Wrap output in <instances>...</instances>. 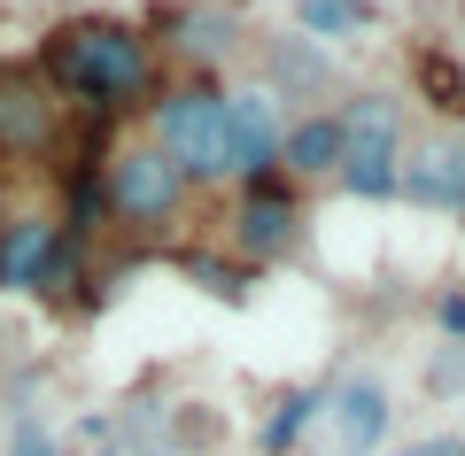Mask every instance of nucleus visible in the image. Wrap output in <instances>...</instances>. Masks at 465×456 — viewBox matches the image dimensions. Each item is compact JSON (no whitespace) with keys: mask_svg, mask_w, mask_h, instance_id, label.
<instances>
[{"mask_svg":"<svg viewBox=\"0 0 465 456\" xmlns=\"http://www.w3.org/2000/svg\"><path fill=\"white\" fill-rule=\"evenodd\" d=\"M8 456H54V441H47V433H39V425H32V418H24V425H16V449H8Z\"/></svg>","mask_w":465,"mask_h":456,"instance_id":"nucleus-17","label":"nucleus"},{"mask_svg":"<svg viewBox=\"0 0 465 456\" xmlns=\"http://www.w3.org/2000/svg\"><path fill=\"white\" fill-rule=\"evenodd\" d=\"M295 24L311 39H349L372 24V0H295Z\"/></svg>","mask_w":465,"mask_h":456,"instance_id":"nucleus-14","label":"nucleus"},{"mask_svg":"<svg viewBox=\"0 0 465 456\" xmlns=\"http://www.w3.org/2000/svg\"><path fill=\"white\" fill-rule=\"evenodd\" d=\"M94 186H101V209L124 232H171L186 217V201H194V186L155 155V140H116L109 155H101Z\"/></svg>","mask_w":465,"mask_h":456,"instance_id":"nucleus-3","label":"nucleus"},{"mask_svg":"<svg viewBox=\"0 0 465 456\" xmlns=\"http://www.w3.org/2000/svg\"><path fill=\"white\" fill-rule=\"evenodd\" d=\"M272 93H280L287 101V85H295V93H318V85H333V63H326V54H311V47H302V39H280V47H272Z\"/></svg>","mask_w":465,"mask_h":456,"instance_id":"nucleus-13","label":"nucleus"},{"mask_svg":"<svg viewBox=\"0 0 465 456\" xmlns=\"http://www.w3.org/2000/svg\"><path fill=\"white\" fill-rule=\"evenodd\" d=\"M63 217L47 209H8L0 217V294H39L54 271V256H63Z\"/></svg>","mask_w":465,"mask_h":456,"instance_id":"nucleus-9","label":"nucleus"},{"mask_svg":"<svg viewBox=\"0 0 465 456\" xmlns=\"http://www.w3.org/2000/svg\"><path fill=\"white\" fill-rule=\"evenodd\" d=\"M186 271H194L202 286L217 294V302H241V294H249V286H241V263H217V256H186Z\"/></svg>","mask_w":465,"mask_h":456,"instance_id":"nucleus-16","label":"nucleus"},{"mask_svg":"<svg viewBox=\"0 0 465 456\" xmlns=\"http://www.w3.org/2000/svg\"><path fill=\"white\" fill-rule=\"evenodd\" d=\"M381 441H388V387L372 372H349L318 394L311 456H372Z\"/></svg>","mask_w":465,"mask_h":456,"instance_id":"nucleus-6","label":"nucleus"},{"mask_svg":"<svg viewBox=\"0 0 465 456\" xmlns=\"http://www.w3.org/2000/svg\"><path fill=\"white\" fill-rule=\"evenodd\" d=\"M280 170L287 179H333L341 170V124H333V109H311L302 124H287Z\"/></svg>","mask_w":465,"mask_h":456,"instance_id":"nucleus-11","label":"nucleus"},{"mask_svg":"<svg viewBox=\"0 0 465 456\" xmlns=\"http://www.w3.org/2000/svg\"><path fill=\"white\" fill-rule=\"evenodd\" d=\"M396 194L419 201V209H465V140L458 131H434V140L403 147Z\"/></svg>","mask_w":465,"mask_h":456,"instance_id":"nucleus-10","label":"nucleus"},{"mask_svg":"<svg viewBox=\"0 0 465 456\" xmlns=\"http://www.w3.org/2000/svg\"><path fill=\"white\" fill-rule=\"evenodd\" d=\"M434 317H442L450 333H465V294H450V302H442V310H434Z\"/></svg>","mask_w":465,"mask_h":456,"instance_id":"nucleus-18","label":"nucleus"},{"mask_svg":"<svg viewBox=\"0 0 465 456\" xmlns=\"http://www.w3.org/2000/svg\"><path fill=\"white\" fill-rule=\"evenodd\" d=\"M0 217H8V201H0Z\"/></svg>","mask_w":465,"mask_h":456,"instance_id":"nucleus-19","label":"nucleus"},{"mask_svg":"<svg viewBox=\"0 0 465 456\" xmlns=\"http://www.w3.org/2000/svg\"><path fill=\"white\" fill-rule=\"evenodd\" d=\"M295 240H302V201L280 179L241 186V201H232V256L241 263H280Z\"/></svg>","mask_w":465,"mask_h":456,"instance_id":"nucleus-8","label":"nucleus"},{"mask_svg":"<svg viewBox=\"0 0 465 456\" xmlns=\"http://www.w3.org/2000/svg\"><path fill=\"white\" fill-rule=\"evenodd\" d=\"M311 418H318V394H287V403H280V418L264 425V449H272V456H287V449H295V433H302Z\"/></svg>","mask_w":465,"mask_h":456,"instance_id":"nucleus-15","label":"nucleus"},{"mask_svg":"<svg viewBox=\"0 0 465 456\" xmlns=\"http://www.w3.org/2000/svg\"><path fill=\"white\" fill-rule=\"evenodd\" d=\"M155 155L186 186H225L232 179V140H225V85L217 78H179L148 101Z\"/></svg>","mask_w":465,"mask_h":456,"instance_id":"nucleus-2","label":"nucleus"},{"mask_svg":"<svg viewBox=\"0 0 465 456\" xmlns=\"http://www.w3.org/2000/svg\"><path fill=\"white\" fill-rule=\"evenodd\" d=\"M171 24H179V54L194 63V78H210V70L241 47V24H232L225 8H179Z\"/></svg>","mask_w":465,"mask_h":456,"instance_id":"nucleus-12","label":"nucleus"},{"mask_svg":"<svg viewBox=\"0 0 465 456\" xmlns=\"http://www.w3.org/2000/svg\"><path fill=\"white\" fill-rule=\"evenodd\" d=\"M32 70L47 78V93L63 101L70 116H85V124H116V116L148 109V101L163 93V78H155V39L140 32V24H124V16H63V24H47Z\"/></svg>","mask_w":465,"mask_h":456,"instance_id":"nucleus-1","label":"nucleus"},{"mask_svg":"<svg viewBox=\"0 0 465 456\" xmlns=\"http://www.w3.org/2000/svg\"><path fill=\"white\" fill-rule=\"evenodd\" d=\"M225 140H232V179L256 186V179H280V140H287V116L272 85H225Z\"/></svg>","mask_w":465,"mask_h":456,"instance_id":"nucleus-7","label":"nucleus"},{"mask_svg":"<svg viewBox=\"0 0 465 456\" xmlns=\"http://www.w3.org/2000/svg\"><path fill=\"white\" fill-rule=\"evenodd\" d=\"M333 124H341V170H333V186L357 201H388L403 179V101L388 93H357L333 109Z\"/></svg>","mask_w":465,"mask_h":456,"instance_id":"nucleus-4","label":"nucleus"},{"mask_svg":"<svg viewBox=\"0 0 465 456\" xmlns=\"http://www.w3.org/2000/svg\"><path fill=\"white\" fill-rule=\"evenodd\" d=\"M70 131V109L32 63H0V163H47Z\"/></svg>","mask_w":465,"mask_h":456,"instance_id":"nucleus-5","label":"nucleus"}]
</instances>
